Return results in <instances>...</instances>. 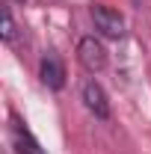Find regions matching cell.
<instances>
[{
	"label": "cell",
	"mask_w": 151,
	"mask_h": 154,
	"mask_svg": "<svg viewBox=\"0 0 151 154\" xmlns=\"http://www.w3.org/2000/svg\"><path fill=\"white\" fill-rule=\"evenodd\" d=\"M89 15L95 21V30L101 33V36L107 38H125V15L113 9V6H107V3H92L89 6Z\"/></svg>",
	"instance_id": "obj_1"
},
{
	"label": "cell",
	"mask_w": 151,
	"mask_h": 154,
	"mask_svg": "<svg viewBox=\"0 0 151 154\" xmlns=\"http://www.w3.org/2000/svg\"><path fill=\"white\" fill-rule=\"evenodd\" d=\"M77 62L89 74H101L107 68V48H104V42L95 36H83L77 42Z\"/></svg>",
	"instance_id": "obj_2"
},
{
	"label": "cell",
	"mask_w": 151,
	"mask_h": 154,
	"mask_svg": "<svg viewBox=\"0 0 151 154\" xmlns=\"http://www.w3.org/2000/svg\"><path fill=\"white\" fill-rule=\"evenodd\" d=\"M80 101H83V107H86L95 119H101V122L110 119V98H107L104 86H101L95 77H89V80L80 86Z\"/></svg>",
	"instance_id": "obj_3"
},
{
	"label": "cell",
	"mask_w": 151,
	"mask_h": 154,
	"mask_svg": "<svg viewBox=\"0 0 151 154\" xmlns=\"http://www.w3.org/2000/svg\"><path fill=\"white\" fill-rule=\"evenodd\" d=\"M9 142H12L15 154H48L42 148V142L33 136V131L21 119H12V125H9Z\"/></svg>",
	"instance_id": "obj_4"
},
{
	"label": "cell",
	"mask_w": 151,
	"mask_h": 154,
	"mask_svg": "<svg viewBox=\"0 0 151 154\" xmlns=\"http://www.w3.org/2000/svg\"><path fill=\"white\" fill-rule=\"evenodd\" d=\"M39 77H42V83L48 86V89H54L59 92L62 86H65V65H62V59L54 54V51H48L42 62H39Z\"/></svg>",
	"instance_id": "obj_5"
},
{
	"label": "cell",
	"mask_w": 151,
	"mask_h": 154,
	"mask_svg": "<svg viewBox=\"0 0 151 154\" xmlns=\"http://www.w3.org/2000/svg\"><path fill=\"white\" fill-rule=\"evenodd\" d=\"M0 36H3L6 45L15 38V18H12V9H9V6L3 9V30H0Z\"/></svg>",
	"instance_id": "obj_6"
},
{
	"label": "cell",
	"mask_w": 151,
	"mask_h": 154,
	"mask_svg": "<svg viewBox=\"0 0 151 154\" xmlns=\"http://www.w3.org/2000/svg\"><path fill=\"white\" fill-rule=\"evenodd\" d=\"M15 3H24V0H15Z\"/></svg>",
	"instance_id": "obj_7"
}]
</instances>
